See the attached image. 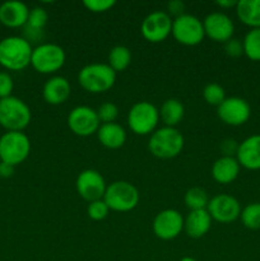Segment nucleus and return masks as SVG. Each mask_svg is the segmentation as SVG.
Masks as SVG:
<instances>
[{
	"label": "nucleus",
	"instance_id": "31",
	"mask_svg": "<svg viewBox=\"0 0 260 261\" xmlns=\"http://www.w3.org/2000/svg\"><path fill=\"white\" fill-rule=\"evenodd\" d=\"M96 111L101 124L115 122V120L119 116V109H117V106L114 102H103Z\"/></svg>",
	"mask_w": 260,
	"mask_h": 261
},
{
	"label": "nucleus",
	"instance_id": "16",
	"mask_svg": "<svg viewBox=\"0 0 260 261\" xmlns=\"http://www.w3.org/2000/svg\"><path fill=\"white\" fill-rule=\"evenodd\" d=\"M204 32L206 37L216 42L226 43L233 37L235 24L231 18L222 12H213L203 20Z\"/></svg>",
	"mask_w": 260,
	"mask_h": 261
},
{
	"label": "nucleus",
	"instance_id": "3",
	"mask_svg": "<svg viewBox=\"0 0 260 261\" xmlns=\"http://www.w3.org/2000/svg\"><path fill=\"white\" fill-rule=\"evenodd\" d=\"M78 82L82 88L89 93H105L114 87L116 73L109 64H88L79 71Z\"/></svg>",
	"mask_w": 260,
	"mask_h": 261
},
{
	"label": "nucleus",
	"instance_id": "21",
	"mask_svg": "<svg viewBox=\"0 0 260 261\" xmlns=\"http://www.w3.org/2000/svg\"><path fill=\"white\" fill-rule=\"evenodd\" d=\"M212 217L206 209L191 211L184 218V231L191 239H201L209 232L212 227Z\"/></svg>",
	"mask_w": 260,
	"mask_h": 261
},
{
	"label": "nucleus",
	"instance_id": "34",
	"mask_svg": "<svg viewBox=\"0 0 260 261\" xmlns=\"http://www.w3.org/2000/svg\"><path fill=\"white\" fill-rule=\"evenodd\" d=\"M14 89V82L8 71H0V99L12 96Z\"/></svg>",
	"mask_w": 260,
	"mask_h": 261
},
{
	"label": "nucleus",
	"instance_id": "10",
	"mask_svg": "<svg viewBox=\"0 0 260 261\" xmlns=\"http://www.w3.org/2000/svg\"><path fill=\"white\" fill-rule=\"evenodd\" d=\"M68 126L73 134L86 138L97 134L101 122L96 110L88 106H76L69 112Z\"/></svg>",
	"mask_w": 260,
	"mask_h": 261
},
{
	"label": "nucleus",
	"instance_id": "37",
	"mask_svg": "<svg viewBox=\"0 0 260 261\" xmlns=\"http://www.w3.org/2000/svg\"><path fill=\"white\" fill-rule=\"evenodd\" d=\"M167 10L170 17L173 15L175 18H177L185 14V4L181 0H171L167 3Z\"/></svg>",
	"mask_w": 260,
	"mask_h": 261
},
{
	"label": "nucleus",
	"instance_id": "20",
	"mask_svg": "<svg viewBox=\"0 0 260 261\" xmlns=\"http://www.w3.org/2000/svg\"><path fill=\"white\" fill-rule=\"evenodd\" d=\"M48 22V14L43 8L35 7L30 9V15L25 25L23 27V38L32 45V42L41 41L43 37V30Z\"/></svg>",
	"mask_w": 260,
	"mask_h": 261
},
{
	"label": "nucleus",
	"instance_id": "38",
	"mask_svg": "<svg viewBox=\"0 0 260 261\" xmlns=\"http://www.w3.org/2000/svg\"><path fill=\"white\" fill-rule=\"evenodd\" d=\"M14 173V166H10L8 163H0V177H12Z\"/></svg>",
	"mask_w": 260,
	"mask_h": 261
},
{
	"label": "nucleus",
	"instance_id": "12",
	"mask_svg": "<svg viewBox=\"0 0 260 261\" xmlns=\"http://www.w3.org/2000/svg\"><path fill=\"white\" fill-rule=\"evenodd\" d=\"M241 205L235 196L228 194H218L209 199L206 212L212 219L219 223H232L241 216Z\"/></svg>",
	"mask_w": 260,
	"mask_h": 261
},
{
	"label": "nucleus",
	"instance_id": "40",
	"mask_svg": "<svg viewBox=\"0 0 260 261\" xmlns=\"http://www.w3.org/2000/svg\"><path fill=\"white\" fill-rule=\"evenodd\" d=\"M180 261H196V260L191 256H185L183 257V259H180Z\"/></svg>",
	"mask_w": 260,
	"mask_h": 261
},
{
	"label": "nucleus",
	"instance_id": "29",
	"mask_svg": "<svg viewBox=\"0 0 260 261\" xmlns=\"http://www.w3.org/2000/svg\"><path fill=\"white\" fill-rule=\"evenodd\" d=\"M242 224L249 229H260V203H251L245 206L240 216Z\"/></svg>",
	"mask_w": 260,
	"mask_h": 261
},
{
	"label": "nucleus",
	"instance_id": "30",
	"mask_svg": "<svg viewBox=\"0 0 260 261\" xmlns=\"http://www.w3.org/2000/svg\"><path fill=\"white\" fill-rule=\"evenodd\" d=\"M203 98L211 106L218 107L226 99V92L218 83H209L204 87Z\"/></svg>",
	"mask_w": 260,
	"mask_h": 261
},
{
	"label": "nucleus",
	"instance_id": "26",
	"mask_svg": "<svg viewBox=\"0 0 260 261\" xmlns=\"http://www.w3.org/2000/svg\"><path fill=\"white\" fill-rule=\"evenodd\" d=\"M132 63V51L126 46L117 45L109 53V65L115 73H120L127 69Z\"/></svg>",
	"mask_w": 260,
	"mask_h": 261
},
{
	"label": "nucleus",
	"instance_id": "32",
	"mask_svg": "<svg viewBox=\"0 0 260 261\" xmlns=\"http://www.w3.org/2000/svg\"><path fill=\"white\" fill-rule=\"evenodd\" d=\"M109 213L110 209L109 206L106 205V203L103 201V199L92 201V203H89L88 206H87V214H88V217L92 221H103V219L109 216Z\"/></svg>",
	"mask_w": 260,
	"mask_h": 261
},
{
	"label": "nucleus",
	"instance_id": "7",
	"mask_svg": "<svg viewBox=\"0 0 260 261\" xmlns=\"http://www.w3.org/2000/svg\"><path fill=\"white\" fill-rule=\"evenodd\" d=\"M66 60V54L56 43H40L33 47L31 66L40 74H54L60 70Z\"/></svg>",
	"mask_w": 260,
	"mask_h": 261
},
{
	"label": "nucleus",
	"instance_id": "22",
	"mask_svg": "<svg viewBox=\"0 0 260 261\" xmlns=\"http://www.w3.org/2000/svg\"><path fill=\"white\" fill-rule=\"evenodd\" d=\"M240 163L236 157H223L216 161L212 166V177L216 182L222 185H228L233 182L240 173Z\"/></svg>",
	"mask_w": 260,
	"mask_h": 261
},
{
	"label": "nucleus",
	"instance_id": "41",
	"mask_svg": "<svg viewBox=\"0 0 260 261\" xmlns=\"http://www.w3.org/2000/svg\"><path fill=\"white\" fill-rule=\"evenodd\" d=\"M0 163H2V160H0Z\"/></svg>",
	"mask_w": 260,
	"mask_h": 261
},
{
	"label": "nucleus",
	"instance_id": "19",
	"mask_svg": "<svg viewBox=\"0 0 260 261\" xmlns=\"http://www.w3.org/2000/svg\"><path fill=\"white\" fill-rule=\"evenodd\" d=\"M71 87L68 79L61 75L51 76L46 81L42 88V97L46 103L59 106L70 97Z\"/></svg>",
	"mask_w": 260,
	"mask_h": 261
},
{
	"label": "nucleus",
	"instance_id": "39",
	"mask_svg": "<svg viewBox=\"0 0 260 261\" xmlns=\"http://www.w3.org/2000/svg\"><path fill=\"white\" fill-rule=\"evenodd\" d=\"M218 7H221L222 9H228V8H236L237 5V2H235V0H218V2L216 3Z\"/></svg>",
	"mask_w": 260,
	"mask_h": 261
},
{
	"label": "nucleus",
	"instance_id": "33",
	"mask_svg": "<svg viewBox=\"0 0 260 261\" xmlns=\"http://www.w3.org/2000/svg\"><path fill=\"white\" fill-rule=\"evenodd\" d=\"M83 5L92 13H105L116 5L115 0H84Z\"/></svg>",
	"mask_w": 260,
	"mask_h": 261
},
{
	"label": "nucleus",
	"instance_id": "17",
	"mask_svg": "<svg viewBox=\"0 0 260 261\" xmlns=\"http://www.w3.org/2000/svg\"><path fill=\"white\" fill-rule=\"evenodd\" d=\"M236 160L246 170H260V134L251 135L240 143Z\"/></svg>",
	"mask_w": 260,
	"mask_h": 261
},
{
	"label": "nucleus",
	"instance_id": "4",
	"mask_svg": "<svg viewBox=\"0 0 260 261\" xmlns=\"http://www.w3.org/2000/svg\"><path fill=\"white\" fill-rule=\"evenodd\" d=\"M31 119L32 112L23 99L14 96L0 99V126L7 132H23Z\"/></svg>",
	"mask_w": 260,
	"mask_h": 261
},
{
	"label": "nucleus",
	"instance_id": "36",
	"mask_svg": "<svg viewBox=\"0 0 260 261\" xmlns=\"http://www.w3.org/2000/svg\"><path fill=\"white\" fill-rule=\"evenodd\" d=\"M239 144L236 140L232 139V138H227L221 142L219 145V149H221L223 157H236L237 149H239Z\"/></svg>",
	"mask_w": 260,
	"mask_h": 261
},
{
	"label": "nucleus",
	"instance_id": "13",
	"mask_svg": "<svg viewBox=\"0 0 260 261\" xmlns=\"http://www.w3.org/2000/svg\"><path fill=\"white\" fill-rule=\"evenodd\" d=\"M219 120L229 126H241L251 116V107L246 99L241 97H226L217 107Z\"/></svg>",
	"mask_w": 260,
	"mask_h": 261
},
{
	"label": "nucleus",
	"instance_id": "28",
	"mask_svg": "<svg viewBox=\"0 0 260 261\" xmlns=\"http://www.w3.org/2000/svg\"><path fill=\"white\" fill-rule=\"evenodd\" d=\"M185 205L188 206L189 211H200V209H206L209 203L208 194L201 188H191L185 193Z\"/></svg>",
	"mask_w": 260,
	"mask_h": 261
},
{
	"label": "nucleus",
	"instance_id": "24",
	"mask_svg": "<svg viewBox=\"0 0 260 261\" xmlns=\"http://www.w3.org/2000/svg\"><path fill=\"white\" fill-rule=\"evenodd\" d=\"M240 22L252 28H260V0H240L236 5Z\"/></svg>",
	"mask_w": 260,
	"mask_h": 261
},
{
	"label": "nucleus",
	"instance_id": "8",
	"mask_svg": "<svg viewBox=\"0 0 260 261\" xmlns=\"http://www.w3.org/2000/svg\"><path fill=\"white\" fill-rule=\"evenodd\" d=\"M160 122V110L148 101L133 105L127 114V125L137 135H149L157 130Z\"/></svg>",
	"mask_w": 260,
	"mask_h": 261
},
{
	"label": "nucleus",
	"instance_id": "2",
	"mask_svg": "<svg viewBox=\"0 0 260 261\" xmlns=\"http://www.w3.org/2000/svg\"><path fill=\"white\" fill-rule=\"evenodd\" d=\"M185 139L176 127L163 126L150 134L148 149L160 160H171L183 152Z\"/></svg>",
	"mask_w": 260,
	"mask_h": 261
},
{
	"label": "nucleus",
	"instance_id": "23",
	"mask_svg": "<svg viewBox=\"0 0 260 261\" xmlns=\"http://www.w3.org/2000/svg\"><path fill=\"white\" fill-rule=\"evenodd\" d=\"M97 138L105 148L119 149L126 142V132L121 125L116 124V122L101 124L98 132H97Z\"/></svg>",
	"mask_w": 260,
	"mask_h": 261
},
{
	"label": "nucleus",
	"instance_id": "6",
	"mask_svg": "<svg viewBox=\"0 0 260 261\" xmlns=\"http://www.w3.org/2000/svg\"><path fill=\"white\" fill-rule=\"evenodd\" d=\"M31 153V140L23 132H7L0 137V160L3 163L18 166Z\"/></svg>",
	"mask_w": 260,
	"mask_h": 261
},
{
	"label": "nucleus",
	"instance_id": "9",
	"mask_svg": "<svg viewBox=\"0 0 260 261\" xmlns=\"http://www.w3.org/2000/svg\"><path fill=\"white\" fill-rule=\"evenodd\" d=\"M173 36L178 43L184 46H196L203 42L205 37L203 20L191 14H183L172 20Z\"/></svg>",
	"mask_w": 260,
	"mask_h": 261
},
{
	"label": "nucleus",
	"instance_id": "15",
	"mask_svg": "<svg viewBox=\"0 0 260 261\" xmlns=\"http://www.w3.org/2000/svg\"><path fill=\"white\" fill-rule=\"evenodd\" d=\"M152 227L155 237L170 241L184 231V217L176 209H165L154 217Z\"/></svg>",
	"mask_w": 260,
	"mask_h": 261
},
{
	"label": "nucleus",
	"instance_id": "11",
	"mask_svg": "<svg viewBox=\"0 0 260 261\" xmlns=\"http://www.w3.org/2000/svg\"><path fill=\"white\" fill-rule=\"evenodd\" d=\"M172 18L168 15V13L155 10L149 13L147 17L143 19L140 25V32L142 36L152 43H160L165 41L172 31Z\"/></svg>",
	"mask_w": 260,
	"mask_h": 261
},
{
	"label": "nucleus",
	"instance_id": "25",
	"mask_svg": "<svg viewBox=\"0 0 260 261\" xmlns=\"http://www.w3.org/2000/svg\"><path fill=\"white\" fill-rule=\"evenodd\" d=\"M185 115V107L183 102L176 98H168L162 103L160 110V120L165 124V126L176 127L180 124Z\"/></svg>",
	"mask_w": 260,
	"mask_h": 261
},
{
	"label": "nucleus",
	"instance_id": "18",
	"mask_svg": "<svg viewBox=\"0 0 260 261\" xmlns=\"http://www.w3.org/2000/svg\"><path fill=\"white\" fill-rule=\"evenodd\" d=\"M30 8L22 2L10 0L0 5V23L8 28H23L28 20Z\"/></svg>",
	"mask_w": 260,
	"mask_h": 261
},
{
	"label": "nucleus",
	"instance_id": "35",
	"mask_svg": "<svg viewBox=\"0 0 260 261\" xmlns=\"http://www.w3.org/2000/svg\"><path fill=\"white\" fill-rule=\"evenodd\" d=\"M224 51L228 56L231 58H240V56L244 54V45H242V41L239 38H233L227 41L224 43Z\"/></svg>",
	"mask_w": 260,
	"mask_h": 261
},
{
	"label": "nucleus",
	"instance_id": "14",
	"mask_svg": "<svg viewBox=\"0 0 260 261\" xmlns=\"http://www.w3.org/2000/svg\"><path fill=\"white\" fill-rule=\"evenodd\" d=\"M76 193L88 203L101 200L106 193V181L103 176L96 170H84L78 175L75 181Z\"/></svg>",
	"mask_w": 260,
	"mask_h": 261
},
{
	"label": "nucleus",
	"instance_id": "27",
	"mask_svg": "<svg viewBox=\"0 0 260 261\" xmlns=\"http://www.w3.org/2000/svg\"><path fill=\"white\" fill-rule=\"evenodd\" d=\"M244 54L252 61H260V28H252L242 40Z\"/></svg>",
	"mask_w": 260,
	"mask_h": 261
},
{
	"label": "nucleus",
	"instance_id": "5",
	"mask_svg": "<svg viewBox=\"0 0 260 261\" xmlns=\"http://www.w3.org/2000/svg\"><path fill=\"white\" fill-rule=\"evenodd\" d=\"M140 194L133 184L127 181H115L110 184L105 193L103 201L110 211L126 213L137 208Z\"/></svg>",
	"mask_w": 260,
	"mask_h": 261
},
{
	"label": "nucleus",
	"instance_id": "1",
	"mask_svg": "<svg viewBox=\"0 0 260 261\" xmlns=\"http://www.w3.org/2000/svg\"><path fill=\"white\" fill-rule=\"evenodd\" d=\"M33 47L22 36H9L0 41V65L10 71H19L31 65Z\"/></svg>",
	"mask_w": 260,
	"mask_h": 261
}]
</instances>
